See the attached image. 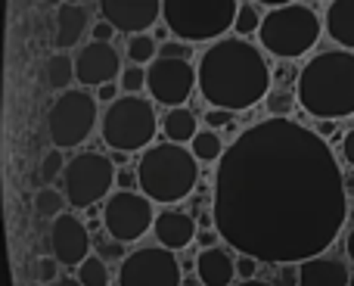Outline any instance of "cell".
I'll list each match as a JSON object with an SVG mask.
<instances>
[{
	"mask_svg": "<svg viewBox=\"0 0 354 286\" xmlns=\"http://www.w3.org/2000/svg\"><path fill=\"white\" fill-rule=\"evenodd\" d=\"M72 78H78V72H75V62L66 53H56L44 62V84L50 91H66L72 84Z\"/></svg>",
	"mask_w": 354,
	"mask_h": 286,
	"instance_id": "7402d4cb",
	"label": "cell"
},
{
	"mask_svg": "<svg viewBox=\"0 0 354 286\" xmlns=\"http://www.w3.org/2000/svg\"><path fill=\"white\" fill-rule=\"evenodd\" d=\"M196 81V69L189 66L183 56H165L162 53L153 66L147 69V87L153 93L156 103L168 106V109H183V103L189 100Z\"/></svg>",
	"mask_w": 354,
	"mask_h": 286,
	"instance_id": "7c38bea8",
	"label": "cell"
},
{
	"mask_svg": "<svg viewBox=\"0 0 354 286\" xmlns=\"http://www.w3.org/2000/svg\"><path fill=\"white\" fill-rule=\"evenodd\" d=\"M212 193L218 237L268 265L324 256L348 215L345 177L330 143L295 118L245 128L227 146Z\"/></svg>",
	"mask_w": 354,
	"mask_h": 286,
	"instance_id": "6da1fadb",
	"label": "cell"
},
{
	"mask_svg": "<svg viewBox=\"0 0 354 286\" xmlns=\"http://www.w3.org/2000/svg\"><path fill=\"white\" fill-rule=\"evenodd\" d=\"M50 249L62 268H81L91 258V233L75 215H62L50 227Z\"/></svg>",
	"mask_w": 354,
	"mask_h": 286,
	"instance_id": "4fadbf2b",
	"label": "cell"
},
{
	"mask_svg": "<svg viewBox=\"0 0 354 286\" xmlns=\"http://www.w3.org/2000/svg\"><path fill=\"white\" fill-rule=\"evenodd\" d=\"M66 196H62L59 193V190H53V187H41V190H37V193H35V212L37 215H41V218H62V215H66V212H62V208H66Z\"/></svg>",
	"mask_w": 354,
	"mask_h": 286,
	"instance_id": "cb8c5ba5",
	"label": "cell"
},
{
	"mask_svg": "<svg viewBox=\"0 0 354 286\" xmlns=\"http://www.w3.org/2000/svg\"><path fill=\"white\" fill-rule=\"evenodd\" d=\"M268 106H270V116L274 118H286L289 106H292V93H286V91L274 93V97H268Z\"/></svg>",
	"mask_w": 354,
	"mask_h": 286,
	"instance_id": "4dcf8cb0",
	"label": "cell"
},
{
	"mask_svg": "<svg viewBox=\"0 0 354 286\" xmlns=\"http://www.w3.org/2000/svg\"><path fill=\"white\" fill-rule=\"evenodd\" d=\"M100 100H109V103H115V87H112V84L100 87Z\"/></svg>",
	"mask_w": 354,
	"mask_h": 286,
	"instance_id": "d590c367",
	"label": "cell"
},
{
	"mask_svg": "<svg viewBox=\"0 0 354 286\" xmlns=\"http://www.w3.org/2000/svg\"><path fill=\"white\" fill-rule=\"evenodd\" d=\"M87 31V10L81 3H59L56 10V47H75Z\"/></svg>",
	"mask_w": 354,
	"mask_h": 286,
	"instance_id": "ffe728a7",
	"label": "cell"
},
{
	"mask_svg": "<svg viewBox=\"0 0 354 286\" xmlns=\"http://www.w3.org/2000/svg\"><path fill=\"white\" fill-rule=\"evenodd\" d=\"M78 280L81 286H109V268H106V262L100 256H91L78 268Z\"/></svg>",
	"mask_w": 354,
	"mask_h": 286,
	"instance_id": "d4e9b609",
	"label": "cell"
},
{
	"mask_svg": "<svg viewBox=\"0 0 354 286\" xmlns=\"http://www.w3.org/2000/svg\"><path fill=\"white\" fill-rule=\"evenodd\" d=\"M56 286H81V280H75V277H62Z\"/></svg>",
	"mask_w": 354,
	"mask_h": 286,
	"instance_id": "74e56055",
	"label": "cell"
},
{
	"mask_svg": "<svg viewBox=\"0 0 354 286\" xmlns=\"http://www.w3.org/2000/svg\"><path fill=\"white\" fill-rule=\"evenodd\" d=\"M196 156L177 143H156L137 159V184L140 193L162 206L187 199L196 187Z\"/></svg>",
	"mask_w": 354,
	"mask_h": 286,
	"instance_id": "277c9868",
	"label": "cell"
},
{
	"mask_svg": "<svg viewBox=\"0 0 354 286\" xmlns=\"http://www.w3.org/2000/svg\"><path fill=\"white\" fill-rule=\"evenodd\" d=\"M97 125V100L84 91H66L50 106L47 128L56 150H75L91 137Z\"/></svg>",
	"mask_w": 354,
	"mask_h": 286,
	"instance_id": "ba28073f",
	"label": "cell"
},
{
	"mask_svg": "<svg viewBox=\"0 0 354 286\" xmlns=\"http://www.w3.org/2000/svg\"><path fill=\"white\" fill-rule=\"evenodd\" d=\"M156 218L159 215L153 212V199H147L143 193H131V190L112 193L103 208V227L118 243L140 240L149 227H156Z\"/></svg>",
	"mask_w": 354,
	"mask_h": 286,
	"instance_id": "30bf717a",
	"label": "cell"
},
{
	"mask_svg": "<svg viewBox=\"0 0 354 286\" xmlns=\"http://www.w3.org/2000/svg\"><path fill=\"white\" fill-rule=\"evenodd\" d=\"M326 35L336 44H342V50H354V0H333L326 6Z\"/></svg>",
	"mask_w": 354,
	"mask_h": 286,
	"instance_id": "d6986e66",
	"label": "cell"
},
{
	"mask_svg": "<svg viewBox=\"0 0 354 286\" xmlns=\"http://www.w3.org/2000/svg\"><path fill=\"white\" fill-rule=\"evenodd\" d=\"M239 3L233 0H165L162 19L180 41H224V31L236 22Z\"/></svg>",
	"mask_w": 354,
	"mask_h": 286,
	"instance_id": "5b68a950",
	"label": "cell"
},
{
	"mask_svg": "<svg viewBox=\"0 0 354 286\" xmlns=\"http://www.w3.org/2000/svg\"><path fill=\"white\" fill-rule=\"evenodd\" d=\"M140 87H147V72H143L140 66L124 69V75H122V91L128 93V97H134Z\"/></svg>",
	"mask_w": 354,
	"mask_h": 286,
	"instance_id": "f1b7e54d",
	"label": "cell"
},
{
	"mask_svg": "<svg viewBox=\"0 0 354 286\" xmlns=\"http://www.w3.org/2000/svg\"><path fill=\"white\" fill-rule=\"evenodd\" d=\"M348 268L339 258L317 256L299 265V286H348Z\"/></svg>",
	"mask_w": 354,
	"mask_h": 286,
	"instance_id": "ac0fdd59",
	"label": "cell"
},
{
	"mask_svg": "<svg viewBox=\"0 0 354 286\" xmlns=\"http://www.w3.org/2000/svg\"><path fill=\"white\" fill-rule=\"evenodd\" d=\"M261 22L264 16L258 12L255 3H239V12H236V22H233V31H236L239 37L252 35V31H261Z\"/></svg>",
	"mask_w": 354,
	"mask_h": 286,
	"instance_id": "4316f807",
	"label": "cell"
},
{
	"mask_svg": "<svg viewBox=\"0 0 354 286\" xmlns=\"http://www.w3.org/2000/svg\"><path fill=\"white\" fill-rule=\"evenodd\" d=\"M320 37V19L311 6L305 3H280L264 16L258 41L268 53L280 60H295L308 53Z\"/></svg>",
	"mask_w": 354,
	"mask_h": 286,
	"instance_id": "8992f818",
	"label": "cell"
},
{
	"mask_svg": "<svg viewBox=\"0 0 354 286\" xmlns=\"http://www.w3.org/2000/svg\"><path fill=\"white\" fill-rule=\"evenodd\" d=\"M118 286H180V262L162 246H143L122 262Z\"/></svg>",
	"mask_w": 354,
	"mask_h": 286,
	"instance_id": "8fae6325",
	"label": "cell"
},
{
	"mask_svg": "<svg viewBox=\"0 0 354 286\" xmlns=\"http://www.w3.org/2000/svg\"><path fill=\"white\" fill-rule=\"evenodd\" d=\"M189 152L196 156V162H214V159H224V143L214 131H199L196 141L189 143Z\"/></svg>",
	"mask_w": 354,
	"mask_h": 286,
	"instance_id": "603a6c76",
	"label": "cell"
},
{
	"mask_svg": "<svg viewBox=\"0 0 354 286\" xmlns=\"http://www.w3.org/2000/svg\"><path fill=\"white\" fill-rule=\"evenodd\" d=\"M196 274H199L202 286H230L236 277V262L218 246H208L196 258Z\"/></svg>",
	"mask_w": 354,
	"mask_h": 286,
	"instance_id": "e0dca14e",
	"label": "cell"
},
{
	"mask_svg": "<svg viewBox=\"0 0 354 286\" xmlns=\"http://www.w3.org/2000/svg\"><path fill=\"white\" fill-rule=\"evenodd\" d=\"M255 265H258L255 258H249V256H239V262H236V274L243 277V283L255 277Z\"/></svg>",
	"mask_w": 354,
	"mask_h": 286,
	"instance_id": "1f68e13d",
	"label": "cell"
},
{
	"mask_svg": "<svg viewBox=\"0 0 354 286\" xmlns=\"http://www.w3.org/2000/svg\"><path fill=\"white\" fill-rule=\"evenodd\" d=\"M345 249H348V258L354 262V231L348 233V243H345Z\"/></svg>",
	"mask_w": 354,
	"mask_h": 286,
	"instance_id": "8d00e7d4",
	"label": "cell"
},
{
	"mask_svg": "<svg viewBox=\"0 0 354 286\" xmlns=\"http://www.w3.org/2000/svg\"><path fill=\"white\" fill-rule=\"evenodd\" d=\"M299 103L314 118L354 116V53L324 50L311 56L299 75Z\"/></svg>",
	"mask_w": 354,
	"mask_h": 286,
	"instance_id": "3957f363",
	"label": "cell"
},
{
	"mask_svg": "<svg viewBox=\"0 0 354 286\" xmlns=\"http://www.w3.org/2000/svg\"><path fill=\"white\" fill-rule=\"evenodd\" d=\"M156 131H159V118L153 103L143 97H118L103 116V141L118 152H147Z\"/></svg>",
	"mask_w": 354,
	"mask_h": 286,
	"instance_id": "52a82bcc",
	"label": "cell"
},
{
	"mask_svg": "<svg viewBox=\"0 0 354 286\" xmlns=\"http://www.w3.org/2000/svg\"><path fill=\"white\" fill-rule=\"evenodd\" d=\"M199 93L212 109L243 112L258 106L270 91V69L261 50L243 37H224L212 44L199 60Z\"/></svg>",
	"mask_w": 354,
	"mask_h": 286,
	"instance_id": "7a4b0ae2",
	"label": "cell"
},
{
	"mask_svg": "<svg viewBox=\"0 0 354 286\" xmlns=\"http://www.w3.org/2000/svg\"><path fill=\"white\" fill-rule=\"evenodd\" d=\"M153 233H156V240L162 243V249L177 252V249H187V246L193 243L196 224H193V218H189L187 212H174V208H168V212H159Z\"/></svg>",
	"mask_w": 354,
	"mask_h": 286,
	"instance_id": "2e32d148",
	"label": "cell"
},
{
	"mask_svg": "<svg viewBox=\"0 0 354 286\" xmlns=\"http://www.w3.org/2000/svg\"><path fill=\"white\" fill-rule=\"evenodd\" d=\"M66 159H62V152L59 150H50V152H44V159H41V168H37V175H41V184L44 187H53V181L59 175H66Z\"/></svg>",
	"mask_w": 354,
	"mask_h": 286,
	"instance_id": "83f0119b",
	"label": "cell"
},
{
	"mask_svg": "<svg viewBox=\"0 0 354 286\" xmlns=\"http://www.w3.org/2000/svg\"><path fill=\"white\" fill-rule=\"evenodd\" d=\"M56 268H59V262L50 258V256H44V258H37V265H35V277L41 283H53L56 280Z\"/></svg>",
	"mask_w": 354,
	"mask_h": 286,
	"instance_id": "f546056e",
	"label": "cell"
},
{
	"mask_svg": "<svg viewBox=\"0 0 354 286\" xmlns=\"http://www.w3.org/2000/svg\"><path fill=\"white\" fill-rule=\"evenodd\" d=\"M236 286H274V283H264V280H245V283H236Z\"/></svg>",
	"mask_w": 354,
	"mask_h": 286,
	"instance_id": "f35d334b",
	"label": "cell"
},
{
	"mask_svg": "<svg viewBox=\"0 0 354 286\" xmlns=\"http://www.w3.org/2000/svg\"><path fill=\"white\" fill-rule=\"evenodd\" d=\"M112 35H115V28H112L106 19H100V22L93 25V41H97V44H109Z\"/></svg>",
	"mask_w": 354,
	"mask_h": 286,
	"instance_id": "d6a6232c",
	"label": "cell"
},
{
	"mask_svg": "<svg viewBox=\"0 0 354 286\" xmlns=\"http://www.w3.org/2000/svg\"><path fill=\"white\" fill-rule=\"evenodd\" d=\"M100 12L115 31L137 37L147 35L162 19V3H156V0H103Z\"/></svg>",
	"mask_w": 354,
	"mask_h": 286,
	"instance_id": "5bb4252c",
	"label": "cell"
},
{
	"mask_svg": "<svg viewBox=\"0 0 354 286\" xmlns=\"http://www.w3.org/2000/svg\"><path fill=\"white\" fill-rule=\"evenodd\" d=\"M162 131H165L168 143H193L196 134H199V125H196V116L189 109H168L165 122H162Z\"/></svg>",
	"mask_w": 354,
	"mask_h": 286,
	"instance_id": "44dd1931",
	"label": "cell"
},
{
	"mask_svg": "<svg viewBox=\"0 0 354 286\" xmlns=\"http://www.w3.org/2000/svg\"><path fill=\"white\" fill-rule=\"evenodd\" d=\"M205 122L212 125V128H224V125L230 122V112H224V109H212V112L205 116Z\"/></svg>",
	"mask_w": 354,
	"mask_h": 286,
	"instance_id": "836d02e7",
	"label": "cell"
},
{
	"mask_svg": "<svg viewBox=\"0 0 354 286\" xmlns=\"http://www.w3.org/2000/svg\"><path fill=\"white\" fill-rule=\"evenodd\" d=\"M118 69H122V60H118V50L112 44H87L84 50L75 60V72H78V81L84 87H106L118 78Z\"/></svg>",
	"mask_w": 354,
	"mask_h": 286,
	"instance_id": "9a60e30c",
	"label": "cell"
},
{
	"mask_svg": "<svg viewBox=\"0 0 354 286\" xmlns=\"http://www.w3.org/2000/svg\"><path fill=\"white\" fill-rule=\"evenodd\" d=\"M342 152H345V159L354 165V128L345 134V141H342Z\"/></svg>",
	"mask_w": 354,
	"mask_h": 286,
	"instance_id": "e575fe53",
	"label": "cell"
},
{
	"mask_svg": "<svg viewBox=\"0 0 354 286\" xmlns=\"http://www.w3.org/2000/svg\"><path fill=\"white\" fill-rule=\"evenodd\" d=\"M128 56H131V62L134 66H153L159 56H156V41L149 35H137V37H131L128 41Z\"/></svg>",
	"mask_w": 354,
	"mask_h": 286,
	"instance_id": "484cf974",
	"label": "cell"
},
{
	"mask_svg": "<svg viewBox=\"0 0 354 286\" xmlns=\"http://www.w3.org/2000/svg\"><path fill=\"white\" fill-rule=\"evenodd\" d=\"M115 184V165L100 152H78L72 162L66 165L62 175V193L75 208H91L100 202Z\"/></svg>",
	"mask_w": 354,
	"mask_h": 286,
	"instance_id": "9c48e42d",
	"label": "cell"
}]
</instances>
